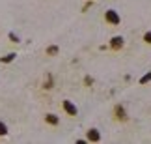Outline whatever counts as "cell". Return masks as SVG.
<instances>
[{"mask_svg":"<svg viewBox=\"0 0 151 144\" xmlns=\"http://www.w3.org/2000/svg\"><path fill=\"white\" fill-rule=\"evenodd\" d=\"M106 21L112 22V25H118V22H119V17H118L116 11H106Z\"/></svg>","mask_w":151,"mask_h":144,"instance_id":"6da1fadb","label":"cell"},{"mask_svg":"<svg viewBox=\"0 0 151 144\" xmlns=\"http://www.w3.org/2000/svg\"><path fill=\"white\" fill-rule=\"evenodd\" d=\"M63 109H65V111L71 114V116H75V114H77V107H75L71 101H63Z\"/></svg>","mask_w":151,"mask_h":144,"instance_id":"7a4b0ae2","label":"cell"},{"mask_svg":"<svg viewBox=\"0 0 151 144\" xmlns=\"http://www.w3.org/2000/svg\"><path fill=\"white\" fill-rule=\"evenodd\" d=\"M88 139H90V140H99V133H97L95 129H91L90 133H88Z\"/></svg>","mask_w":151,"mask_h":144,"instance_id":"3957f363","label":"cell"},{"mask_svg":"<svg viewBox=\"0 0 151 144\" xmlns=\"http://www.w3.org/2000/svg\"><path fill=\"white\" fill-rule=\"evenodd\" d=\"M121 41H123L121 38H114L112 39V47H121Z\"/></svg>","mask_w":151,"mask_h":144,"instance_id":"277c9868","label":"cell"},{"mask_svg":"<svg viewBox=\"0 0 151 144\" xmlns=\"http://www.w3.org/2000/svg\"><path fill=\"white\" fill-rule=\"evenodd\" d=\"M47 122L49 124H58V118L54 116V114H49V116H47Z\"/></svg>","mask_w":151,"mask_h":144,"instance_id":"5b68a950","label":"cell"},{"mask_svg":"<svg viewBox=\"0 0 151 144\" xmlns=\"http://www.w3.org/2000/svg\"><path fill=\"white\" fill-rule=\"evenodd\" d=\"M6 131H8V127H6V125H4L2 122H0V135H4Z\"/></svg>","mask_w":151,"mask_h":144,"instance_id":"8992f818","label":"cell"},{"mask_svg":"<svg viewBox=\"0 0 151 144\" xmlns=\"http://www.w3.org/2000/svg\"><path fill=\"white\" fill-rule=\"evenodd\" d=\"M144 39H146V41H147V43H151V32H147V34H146V36H144Z\"/></svg>","mask_w":151,"mask_h":144,"instance_id":"52a82bcc","label":"cell"},{"mask_svg":"<svg viewBox=\"0 0 151 144\" xmlns=\"http://www.w3.org/2000/svg\"><path fill=\"white\" fill-rule=\"evenodd\" d=\"M56 51H58L56 47H49V54H54V53H56Z\"/></svg>","mask_w":151,"mask_h":144,"instance_id":"ba28073f","label":"cell"}]
</instances>
